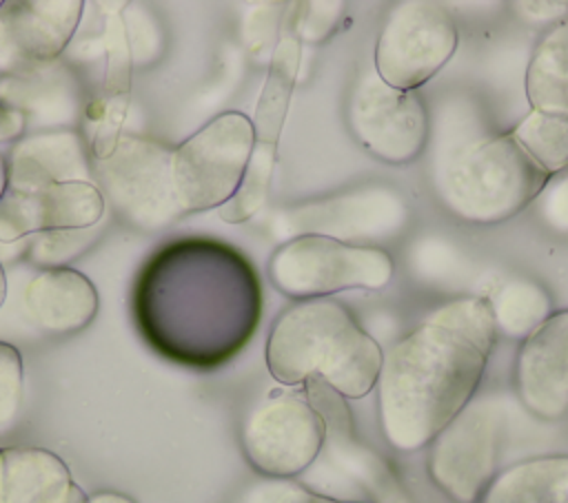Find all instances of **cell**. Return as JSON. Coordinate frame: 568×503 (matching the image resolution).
Instances as JSON below:
<instances>
[{
  "label": "cell",
  "mask_w": 568,
  "mask_h": 503,
  "mask_svg": "<svg viewBox=\"0 0 568 503\" xmlns=\"http://www.w3.org/2000/svg\"><path fill=\"white\" fill-rule=\"evenodd\" d=\"M24 129H27V117L18 109L0 100V142L20 140Z\"/></svg>",
  "instance_id": "cell-29"
},
{
  "label": "cell",
  "mask_w": 568,
  "mask_h": 503,
  "mask_svg": "<svg viewBox=\"0 0 568 503\" xmlns=\"http://www.w3.org/2000/svg\"><path fill=\"white\" fill-rule=\"evenodd\" d=\"M326 423L306 392H273L242 423V450L248 463L275 479L304 474L317 459Z\"/></svg>",
  "instance_id": "cell-10"
},
{
  "label": "cell",
  "mask_w": 568,
  "mask_h": 503,
  "mask_svg": "<svg viewBox=\"0 0 568 503\" xmlns=\"http://www.w3.org/2000/svg\"><path fill=\"white\" fill-rule=\"evenodd\" d=\"M93 228H67V230H42L36 233L27 248V259L36 266L62 268L60 264L82 255L93 242Z\"/></svg>",
  "instance_id": "cell-25"
},
{
  "label": "cell",
  "mask_w": 568,
  "mask_h": 503,
  "mask_svg": "<svg viewBox=\"0 0 568 503\" xmlns=\"http://www.w3.org/2000/svg\"><path fill=\"white\" fill-rule=\"evenodd\" d=\"M495 339L488 299L468 295L430 310L384 352L377 417L395 450L426 448L473 401Z\"/></svg>",
  "instance_id": "cell-2"
},
{
  "label": "cell",
  "mask_w": 568,
  "mask_h": 503,
  "mask_svg": "<svg viewBox=\"0 0 568 503\" xmlns=\"http://www.w3.org/2000/svg\"><path fill=\"white\" fill-rule=\"evenodd\" d=\"M91 503H133L129 496L118 494V492H95L89 496Z\"/></svg>",
  "instance_id": "cell-31"
},
{
  "label": "cell",
  "mask_w": 568,
  "mask_h": 503,
  "mask_svg": "<svg viewBox=\"0 0 568 503\" xmlns=\"http://www.w3.org/2000/svg\"><path fill=\"white\" fill-rule=\"evenodd\" d=\"M433 191L464 222L499 224L532 204L550 179L510 137L477 117H444L430 160Z\"/></svg>",
  "instance_id": "cell-3"
},
{
  "label": "cell",
  "mask_w": 568,
  "mask_h": 503,
  "mask_svg": "<svg viewBox=\"0 0 568 503\" xmlns=\"http://www.w3.org/2000/svg\"><path fill=\"white\" fill-rule=\"evenodd\" d=\"M382 357L379 343L333 297L291 304L266 339V368L275 381L322 379L342 399H362L375 388Z\"/></svg>",
  "instance_id": "cell-4"
},
{
  "label": "cell",
  "mask_w": 568,
  "mask_h": 503,
  "mask_svg": "<svg viewBox=\"0 0 568 503\" xmlns=\"http://www.w3.org/2000/svg\"><path fill=\"white\" fill-rule=\"evenodd\" d=\"M4 191H7V164H4V157L0 155V197Z\"/></svg>",
  "instance_id": "cell-32"
},
{
  "label": "cell",
  "mask_w": 568,
  "mask_h": 503,
  "mask_svg": "<svg viewBox=\"0 0 568 503\" xmlns=\"http://www.w3.org/2000/svg\"><path fill=\"white\" fill-rule=\"evenodd\" d=\"M526 97L530 111L568 117V18L535 44L526 69Z\"/></svg>",
  "instance_id": "cell-22"
},
{
  "label": "cell",
  "mask_w": 568,
  "mask_h": 503,
  "mask_svg": "<svg viewBox=\"0 0 568 503\" xmlns=\"http://www.w3.org/2000/svg\"><path fill=\"white\" fill-rule=\"evenodd\" d=\"M457 27L435 2L406 0L395 4L375 42L373 69L393 89L417 91L455 53Z\"/></svg>",
  "instance_id": "cell-9"
},
{
  "label": "cell",
  "mask_w": 568,
  "mask_h": 503,
  "mask_svg": "<svg viewBox=\"0 0 568 503\" xmlns=\"http://www.w3.org/2000/svg\"><path fill=\"white\" fill-rule=\"evenodd\" d=\"M131 304L140 335L158 355L186 368H215L257 330L262 286L237 248L180 237L146 259Z\"/></svg>",
  "instance_id": "cell-1"
},
{
  "label": "cell",
  "mask_w": 568,
  "mask_h": 503,
  "mask_svg": "<svg viewBox=\"0 0 568 503\" xmlns=\"http://www.w3.org/2000/svg\"><path fill=\"white\" fill-rule=\"evenodd\" d=\"M0 503H2V450H0Z\"/></svg>",
  "instance_id": "cell-34"
},
{
  "label": "cell",
  "mask_w": 568,
  "mask_h": 503,
  "mask_svg": "<svg viewBox=\"0 0 568 503\" xmlns=\"http://www.w3.org/2000/svg\"><path fill=\"white\" fill-rule=\"evenodd\" d=\"M2 503H91L67 463L44 448L2 450Z\"/></svg>",
  "instance_id": "cell-20"
},
{
  "label": "cell",
  "mask_w": 568,
  "mask_h": 503,
  "mask_svg": "<svg viewBox=\"0 0 568 503\" xmlns=\"http://www.w3.org/2000/svg\"><path fill=\"white\" fill-rule=\"evenodd\" d=\"M24 308L33 324L47 332H78L95 317L98 292L82 273L73 268H49L27 284Z\"/></svg>",
  "instance_id": "cell-19"
},
{
  "label": "cell",
  "mask_w": 568,
  "mask_h": 503,
  "mask_svg": "<svg viewBox=\"0 0 568 503\" xmlns=\"http://www.w3.org/2000/svg\"><path fill=\"white\" fill-rule=\"evenodd\" d=\"M495 330L508 339H526L537 326L552 315L548 292L528 277L501 281L488 297Z\"/></svg>",
  "instance_id": "cell-23"
},
{
  "label": "cell",
  "mask_w": 568,
  "mask_h": 503,
  "mask_svg": "<svg viewBox=\"0 0 568 503\" xmlns=\"http://www.w3.org/2000/svg\"><path fill=\"white\" fill-rule=\"evenodd\" d=\"M339 503H359V501H339Z\"/></svg>",
  "instance_id": "cell-35"
},
{
  "label": "cell",
  "mask_w": 568,
  "mask_h": 503,
  "mask_svg": "<svg viewBox=\"0 0 568 503\" xmlns=\"http://www.w3.org/2000/svg\"><path fill=\"white\" fill-rule=\"evenodd\" d=\"M346 126L373 157L388 164L415 160L428 140V111L417 91L388 86L366 69L346 100Z\"/></svg>",
  "instance_id": "cell-12"
},
{
  "label": "cell",
  "mask_w": 568,
  "mask_h": 503,
  "mask_svg": "<svg viewBox=\"0 0 568 503\" xmlns=\"http://www.w3.org/2000/svg\"><path fill=\"white\" fill-rule=\"evenodd\" d=\"M171 162L173 146L149 135H122L109 157L91 160V175L122 222L158 230L184 215Z\"/></svg>",
  "instance_id": "cell-6"
},
{
  "label": "cell",
  "mask_w": 568,
  "mask_h": 503,
  "mask_svg": "<svg viewBox=\"0 0 568 503\" xmlns=\"http://www.w3.org/2000/svg\"><path fill=\"white\" fill-rule=\"evenodd\" d=\"M82 0L0 2V73L20 75L53 64L71 42Z\"/></svg>",
  "instance_id": "cell-14"
},
{
  "label": "cell",
  "mask_w": 568,
  "mask_h": 503,
  "mask_svg": "<svg viewBox=\"0 0 568 503\" xmlns=\"http://www.w3.org/2000/svg\"><path fill=\"white\" fill-rule=\"evenodd\" d=\"M253 142L251 117L226 111L173 148V186L184 215L220 208L237 193Z\"/></svg>",
  "instance_id": "cell-7"
},
{
  "label": "cell",
  "mask_w": 568,
  "mask_h": 503,
  "mask_svg": "<svg viewBox=\"0 0 568 503\" xmlns=\"http://www.w3.org/2000/svg\"><path fill=\"white\" fill-rule=\"evenodd\" d=\"M304 392L326 423L322 450L308 468L313 472L308 483L328 474L331 483L322 494L335 501H351V494H359V503H366L364 496L379 499V503H402L390 496L395 485L384 463L357 441L346 399L322 379H308Z\"/></svg>",
  "instance_id": "cell-13"
},
{
  "label": "cell",
  "mask_w": 568,
  "mask_h": 503,
  "mask_svg": "<svg viewBox=\"0 0 568 503\" xmlns=\"http://www.w3.org/2000/svg\"><path fill=\"white\" fill-rule=\"evenodd\" d=\"M477 503H568V454L508 465L497 472Z\"/></svg>",
  "instance_id": "cell-21"
},
{
  "label": "cell",
  "mask_w": 568,
  "mask_h": 503,
  "mask_svg": "<svg viewBox=\"0 0 568 503\" xmlns=\"http://www.w3.org/2000/svg\"><path fill=\"white\" fill-rule=\"evenodd\" d=\"M300 55H302V40L295 29V4H293L291 11H286L284 16L280 40L275 44L271 66L266 73V82L255 106V120H251L255 142H253L244 179L237 193L224 206H220V217L224 222H231V224L246 222L266 202L275 162H277L280 133L284 126V117H286L291 93L297 78Z\"/></svg>",
  "instance_id": "cell-8"
},
{
  "label": "cell",
  "mask_w": 568,
  "mask_h": 503,
  "mask_svg": "<svg viewBox=\"0 0 568 503\" xmlns=\"http://www.w3.org/2000/svg\"><path fill=\"white\" fill-rule=\"evenodd\" d=\"M275 503H339L331 496H324V494H317V492H311L302 485H293V487H286Z\"/></svg>",
  "instance_id": "cell-30"
},
{
  "label": "cell",
  "mask_w": 568,
  "mask_h": 503,
  "mask_svg": "<svg viewBox=\"0 0 568 503\" xmlns=\"http://www.w3.org/2000/svg\"><path fill=\"white\" fill-rule=\"evenodd\" d=\"M532 204L537 217L550 230L568 235V173L550 177Z\"/></svg>",
  "instance_id": "cell-28"
},
{
  "label": "cell",
  "mask_w": 568,
  "mask_h": 503,
  "mask_svg": "<svg viewBox=\"0 0 568 503\" xmlns=\"http://www.w3.org/2000/svg\"><path fill=\"white\" fill-rule=\"evenodd\" d=\"M515 386L537 419L557 421L568 414V310L552 312L521 341Z\"/></svg>",
  "instance_id": "cell-17"
},
{
  "label": "cell",
  "mask_w": 568,
  "mask_h": 503,
  "mask_svg": "<svg viewBox=\"0 0 568 503\" xmlns=\"http://www.w3.org/2000/svg\"><path fill=\"white\" fill-rule=\"evenodd\" d=\"M22 401V357L18 348L0 341V434L18 419Z\"/></svg>",
  "instance_id": "cell-26"
},
{
  "label": "cell",
  "mask_w": 568,
  "mask_h": 503,
  "mask_svg": "<svg viewBox=\"0 0 568 503\" xmlns=\"http://www.w3.org/2000/svg\"><path fill=\"white\" fill-rule=\"evenodd\" d=\"M4 297H7V275H4V266L0 261V306L4 304Z\"/></svg>",
  "instance_id": "cell-33"
},
{
  "label": "cell",
  "mask_w": 568,
  "mask_h": 503,
  "mask_svg": "<svg viewBox=\"0 0 568 503\" xmlns=\"http://www.w3.org/2000/svg\"><path fill=\"white\" fill-rule=\"evenodd\" d=\"M284 235H324L339 242L384 237L399 230L408 219L402 195L388 186H368L324 202L286 208L282 215Z\"/></svg>",
  "instance_id": "cell-15"
},
{
  "label": "cell",
  "mask_w": 568,
  "mask_h": 503,
  "mask_svg": "<svg viewBox=\"0 0 568 503\" xmlns=\"http://www.w3.org/2000/svg\"><path fill=\"white\" fill-rule=\"evenodd\" d=\"M104 213V197L93 182H64L36 191L7 188L0 197V242H16L42 230L91 228Z\"/></svg>",
  "instance_id": "cell-16"
},
{
  "label": "cell",
  "mask_w": 568,
  "mask_h": 503,
  "mask_svg": "<svg viewBox=\"0 0 568 503\" xmlns=\"http://www.w3.org/2000/svg\"><path fill=\"white\" fill-rule=\"evenodd\" d=\"M7 188L36 191L64 182H91V157L82 135L47 131L20 137L7 160Z\"/></svg>",
  "instance_id": "cell-18"
},
{
  "label": "cell",
  "mask_w": 568,
  "mask_h": 503,
  "mask_svg": "<svg viewBox=\"0 0 568 503\" xmlns=\"http://www.w3.org/2000/svg\"><path fill=\"white\" fill-rule=\"evenodd\" d=\"M393 273V259L384 248L324 235L288 237L268 259V277L275 288L297 301L351 288L379 290L390 284Z\"/></svg>",
  "instance_id": "cell-5"
},
{
  "label": "cell",
  "mask_w": 568,
  "mask_h": 503,
  "mask_svg": "<svg viewBox=\"0 0 568 503\" xmlns=\"http://www.w3.org/2000/svg\"><path fill=\"white\" fill-rule=\"evenodd\" d=\"M504 417L495 403L470 401L428 445V474L455 503H477L497 476Z\"/></svg>",
  "instance_id": "cell-11"
},
{
  "label": "cell",
  "mask_w": 568,
  "mask_h": 503,
  "mask_svg": "<svg viewBox=\"0 0 568 503\" xmlns=\"http://www.w3.org/2000/svg\"><path fill=\"white\" fill-rule=\"evenodd\" d=\"M508 133L548 177L568 171V117L530 111Z\"/></svg>",
  "instance_id": "cell-24"
},
{
  "label": "cell",
  "mask_w": 568,
  "mask_h": 503,
  "mask_svg": "<svg viewBox=\"0 0 568 503\" xmlns=\"http://www.w3.org/2000/svg\"><path fill=\"white\" fill-rule=\"evenodd\" d=\"M344 2H295V29L302 44L324 42L342 16Z\"/></svg>",
  "instance_id": "cell-27"
}]
</instances>
